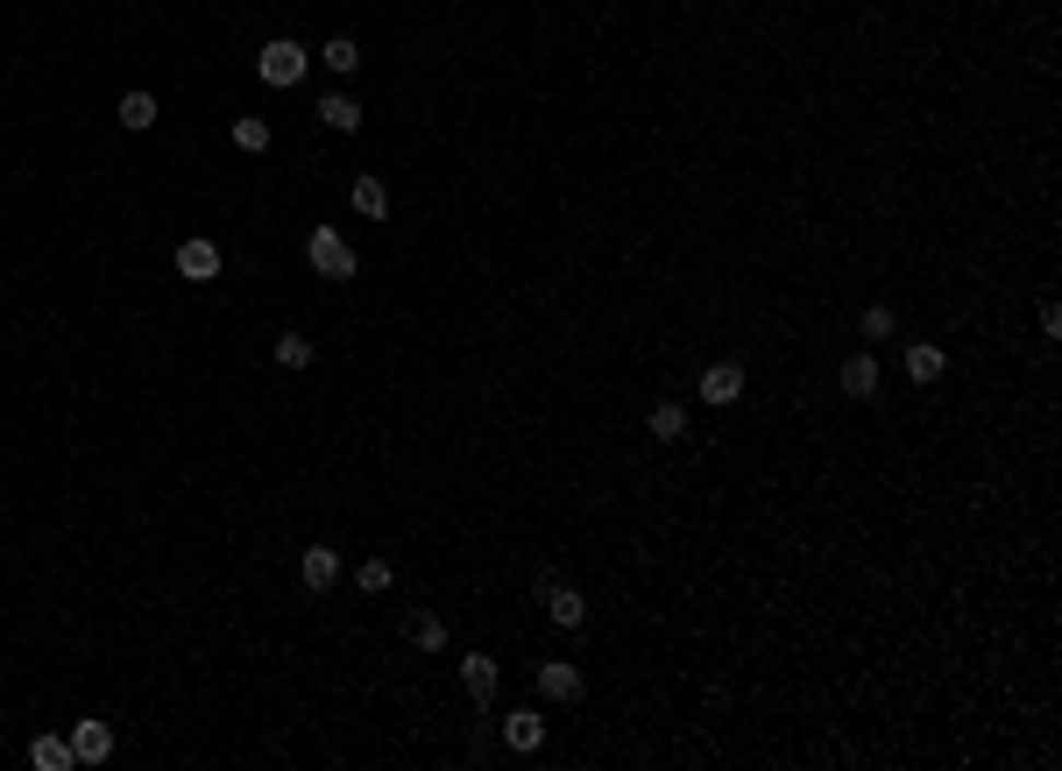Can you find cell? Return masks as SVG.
I'll return each instance as SVG.
<instances>
[{
  "label": "cell",
  "instance_id": "cell-1",
  "mask_svg": "<svg viewBox=\"0 0 1062 771\" xmlns=\"http://www.w3.org/2000/svg\"><path fill=\"white\" fill-rule=\"evenodd\" d=\"M305 71H312V50H305V43H291V36H277V43H262V50H256V79L262 85H283V93H291Z\"/></svg>",
  "mask_w": 1062,
  "mask_h": 771
},
{
  "label": "cell",
  "instance_id": "cell-2",
  "mask_svg": "<svg viewBox=\"0 0 1062 771\" xmlns=\"http://www.w3.org/2000/svg\"><path fill=\"white\" fill-rule=\"evenodd\" d=\"M305 262L319 269L326 283H348V277H354V248L334 234V226H312V234H305Z\"/></svg>",
  "mask_w": 1062,
  "mask_h": 771
},
{
  "label": "cell",
  "instance_id": "cell-3",
  "mask_svg": "<svg viewBox=\"0 0 1062 771\" xmlns=\"http://www.w3.org/2000/svg\"><path fill=\"white\" fill-rule=\"evenodd\" d=\"M177 277H185V283H213V277H220V248H213L206 234L177 241Z\"/></svg>",
  "mask_w": 1062,
  "mask_h": 771
},
{
  "label": "cell",
  "instance_id": "cell-4",
  "mask_svg": "<svg viewBox=\"0 0 1062 771\" xmlns=\"http://www.w3.org/2000/svg\"><path fill=\"white\" fill-rule=\"evenodd\" d=\"M497 736H503V744L517 750V758H532V750H546V722H538V708H511Z\"/></svg>",
  "mask_w": 1062,
  "mask_h": 771
},
{
  "label": "cell",
  "instance_id": "cell-5",
  "mask_svg": "<svg viewBox=\"0 0 1062 771\" xmlns=\"http://www.w3.org/2000/svg\"><path fill=\"white\" fill-rule=\"evenodd\" d=\"M538 601H546L552 630H588V601H581V587H560V581H552Z\"/></svg>",
  "mask_w": 1062,
  "mask_h": 771
},
{
  "label": "cell",
  "instance_id": "cell-6",
  "mask_svg": "<svg viewBox=\"0 0 1062 771\" xmlns=\"http://www.w3.org/2000/svg\"><path fill=\"white\" fill-rule=\"evenodd\" d=\"M297 581H305L312 595L340 587V552H334V546H305V559H297Z\"/></svg>",
  "mask_w": 1062,
  "mask_h": 771
},
{
  "label": "cell",
  "instance_id": "cell-7",
  "mask_svg": "<svg viewBox=\"0 0 1062 771\" xmlns=\"http://www.w3.org/2000/svg\"><path fill=\"white\" fill-rule=\"evenodd\" d=\"M581 687H588V679H581V665H567V658H546V665H538V693H546V701H581Z\"/></svg>",
  "mask_w": 1062,
  "mask_h": 771
},
{
  "label": "cell",
  "instance_id": "cell-8",
  "mask_svg": "<svg viewBox=\"0 0 1062 771\" xmlns=\"http://www.w3.org/2000/svg\"><path fill=\"white\" fill-rule=\"evenodd\" d=\"M71 750H79V764H107L114 758V729L100 715H85L79 729H71Z\"/></svg>",
  "mask_w": 1062,
  "mask_h": 771
},
{
  "label": "cell",
  "instance_id": "cell-9",
  "mask_svg": "<svg viewBox=\"0 0 1062 771\" xmlns=\"http://www.w3.org/2000/svg\"><path fill=\"white\" fill-rule=\"evenodd\" d=\"M737 397H744V369H737V361L701 369V404H737Z\"/></svg>",
  "mask_w": 1062,
  "mask_h": 771
},
{
  "label": "cell",
  "instance_id": "cell-10",
  "mask_svg": "<svg viewBox=\"0 0 1062 771\" xmlns=\"http://www.w3.org/2000/svg\"><path fill=\"white\" fill-rule=\"evenodd\" d=\"M497 658H489V652H468V658H460V687H468V701H497Z\"/></svg>",
  "mask_w": 1062,
  "mask_h": 771
},
{
  "label": "cell",
  "instance_id": "cell-11",
  "mask_svg": "<svg viewBox=\"0 0 1062 771\" xmlns=\"http://www.w3.org/2000/svg\"><path fill=\"white\" fill-rule=\"evenodd\" d=\"M28 764L36 771H71L79 750H71V736H36V744H28Z\"/></svg>",
  "mask_w": 1062,
  "mask_h": 771
},
{
  "label": "cell",
  "instance_id": "cell-12",
  "mask_svg": "<svg viewBox=\"0 0 1062 771\" xmlns=\"http://www.w3.org/2000/svg\"><path fill=\"white\" fill-rule=\"evenodd\" d=\"M652 440H687V404L680 397H660V404H652Z\"/></svg>",
  "mask_w": 1062,
  "mask_h": 771
},
{
  "label": "cell",
  "instance_id": "cell-13",
  "mask_svg": "<svg viewBox=\"0 0 1062 771\" xmlns=\"http://www.w3.org/2000/svg\"><path fill=\"white\" fill-rule=\"evenodd\" d=\"M312 114H319V120H326V128H334V135H354V128H362V107H354L348 93H326V100H319V107H312Z\"/></svg>",
  "mask_w": 1062,
  "mask_h": 771
},
{
  "label": "cell",
  "instance_id": "cell-14",
  "mask_svg": "<svg viewBox=\"0 0 1062 771\" xmlns=\"http://www.w3.org/2000/svg\"><path fill=\"white\" fill-rule=\"evenodd\" d=\"M312 65H326L334 79H354V71H362V50H354V36H334L319 57H312Z\"/></svg>",
  "mask_w": 1062,
  "mask_h": 771
},
{
  "label": "cell",
  "instance_id": "cell-15",
  "mask_svg": "<svg viewBox=\"0 0 1062 771\" xmlns=\"http://www.w3.org/2000/svg\"><path fill=\"white\" fill-rule=\"evenodd\" d=\"M836 383H843V397H872V389H878V361L872 354H850Z\"/></svg>",
  "mask_w": 1062,
  "mask_h": 771
},
{
  "label": "cell",
  "instance_id": "cell-16",
  "mask_svg": "<svg viewBox=\"0 0 1062 771\" xmlns=\"http://www.w3.org/2000/svg\"><path fill=\"white\" fill-rule=\"evenodd\" d=\"M404 630H411L418 652H446V623H440L432 609H411V616H404Z\"/></svg>",
  "mask_w": 1062,
  "mask_h": 771
},
{
  "label": "cell",
  "instance_id": "cell-17",
  "mask_svg": "<svg viewBox=\"0 0 1062 771\" xmlns=\"http://www.w3.org/2000/svg\"><path fill=\"white\" fill-rule=\"evenodd\" d=\"M942 369H949V354H942L935 340H914V347H907V375H914V383H935Z\"/></svg>",
  "mask_w": 1062,
  "mask_h": 771
},
{
  "label": "cell",
  "instance_id": "cell-18",
  "mask_svg": "<svg viewBox=\"0 0 1062 771\" xmlns=\"http://www.w3.org/2000/svg\"><path fill=\"white\" fill-rule=\"evenodd\" d=\"M354 213L383 220V213H390V185H383V177H354Z\"/></svg>",
  "mask_w": 1062,
  "mask_h": 771
},
{
  "label": "cell",
  "instance_id": "cell-19",
  "mask_svg": "<svg viewBox=\"0 0 1062 771\" xmlns=\"http://www.w3.org/2000/svg\"><path fill=\"white\" fill-rule=\"evenodd\" d=\"M114 120H121L128 135H142V128H156V93H128L121 107H114Z\"/></svg>",
  "mask_w": 1062,
  "mask_h": 771
},
{
  "label": "cell",
  "instance_id": "cell-20",
  "mask_svg": "<svg viewBox=\"0 0 1062 771\" xmlns=\"http://www.w3.org/2000/svg\"><path fill=\"white\" fill-rule=\"evenodd\" d=\"M312 354H319V347H312L305 332H283L277 340V369H312Z\"/></svg>",
  "mask_w": 1062,
  "mask_h": 771
},
{
  "label": "cell",
  "instance_id": "cell-21",
  "mask_svg": "<svg viewBox=\"0 0 1062 771\" xmlns=\"http://www.w3.org/2000/svg\"><path fill=\"white\" fill-rule=\"evenodd\" d=\"M390 581H397V566H390V559H362V566H354V587H362V595H383Z\"/></svg>",
  "mask_w": 1062,
  "mask_h": 771
},
{
  "label": "cell",
  "instance_id": "cell-22",
  "mask_svg": "<svg viewBox=\"0 0 1062 771\" xmlns=\"http://www.w3.org/2000/svg\"><path fill=\"white\" fill-rule=\"evenodd\" d=\"M234 149H248V156H262V149H269V120L242 114V120H234Z\"/></svg>",
  "mask_w": 1062,
  "mask_h": 771
},
{
  "label": "cell",
  "instance_id": "cell-23",
  "mask_svg": "<svg viewBox=\"0 0 1062 771\" xmlns=\"http://www.w3.org/2000/svg\"><path fill=\"white\" fill-rule=\"evenodd\" d=\"M857 332H864V340H892V332H900V319H892V305H872Z\"/></svg>",
  "mask_w": 1062,
  "mask_h": 771
}]
</instances>
